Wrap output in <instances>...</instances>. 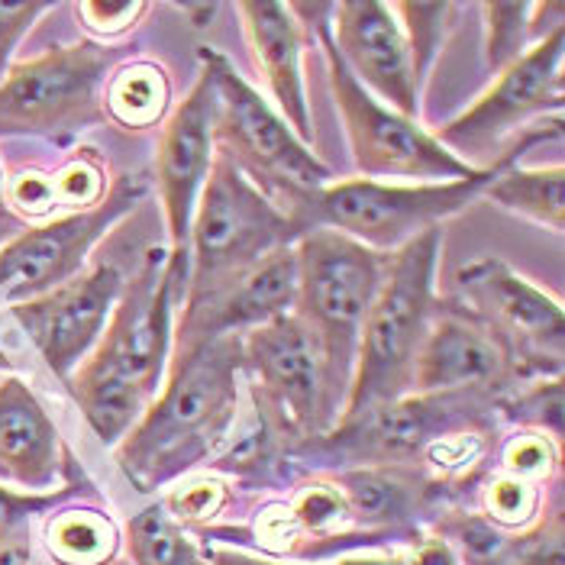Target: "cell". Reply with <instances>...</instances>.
I'll list each match as a JSON object with an SVG mask.
<instances>
[{
  "label": "cell",
  "mask_w": 565,
  "mask_h": 565,
  "mask_svg": "<svg viewBox=\"0 0 565 565\" xmlns=\"http://www.w3.org/2000/svg\"><path fill=\"white\" fill-rule=\"evenodd\" d=\"M188 259L152 249L142 268L124 281L104 337L68 385L87 427L100 443L117 446L159 397L174 349V307L184 298Z\"/></svg>",
  "instance_id": "cell-1"
},
{
  "label": "cell",
  "mask_w": 565,
  "mask_h": 565,
  "mask_svg": "<svg viewBox=\"0 0 565 565\" xmlns=\"http://www.w3.org/2000/svg\"><path fill=\"white\" fill-rule=\"evenodd\" d=\"M243 343L239 337L172 349L169 375L142 420L114 452L136 491L152 494L169 481L211 462L239 411Z\"/></svg>",
  "instance_id": "cell-2"
},
{
  "label": "cell",
  "mask_w": 565,
  "mask_h": 565,
  "mask_svg": "<svg viewBox=\"0 0 565 565\" xmlns=\"http://www.w3.org/2000/svg\"><path fill=\"white\" fill-rule=\"evenodd\" d=\"M563 136V120L540 130L523 132L521 142H514L498 166L479 169L469 178L456 181H430V184H401V181H372V178H352V181H330L317 191H307L288 201V220L295 233L301 236L307 230H330L349 236L375 253H397L411 239L443 230L446 220L462 214L484 188L494 181L511 162H521L526 149H533L543 139Z\"/></svg>",
  "instance_id": "cell-3"
},
{
  "label": "cell",
  "mask_w": 565,
  "mask_h": 565,
  "mask_svg": "<svg viewBox=\"0 0 565 565\" xmlns=\"http://www.w3.org/2000/svg\"><path fill=\"white\" fill-rule=\"evenodd\" d=\"M443 230H430L388 256L379 298L365 317L340 420L407 397L414 365L436 317V262Z\"/></svg>",
  "instance_id": "cell-4"
},
{
  "label": "cell",
  "mask_w": 565,
  "mask_h": 565,
  "mask_svg": "<svg viewBox=\"0 0 565 565\" xmlns=\"http://www.w3.org/2000/svg\"><path fill=\"white\" fill-rule=\"evenodd\" d=\"M295 262L298 295L291 313L313 333L330 394L343 414L359 337L379 298L388 256L330 230H307L295 239Z\"/></svg>",
  "instance_id": "cell-5"
},
{
  "label": "cell",
  "mask_w": 565,
  "mask_h": 565,
  "mask_svg": "<svg viewBox=\"0 0 565 565\" xmlns=\"http://www.w3.org/2000/svg\"><path fill=\"white\" fill-rule=\"evenodd\" d=\"M298 239L288 214L217 149L188 230L181 305L217 295L265 256Z\"/></svg>",
  "instance_id": "cell-6"
},
{
  "label": "cell",
  "mask_w": 565,
  "mask_h": 565,
  "mask_svg": "<svg viewBox=\"0 0 565 565\" xmlns=\"http://www.w3.org/2000/svg\"><path fill=\"white\" fill-rule=\"evenodd\" d=\"M488 411L481 392L407 394L372 407L359 417L337 420L327 434L295 446V456L310 466H401L424 456L436 439L466 434Z\"/></svg>",
  "instance_id": "cell-7"
},
{
  "label": "cell",
  "mask_w": 565,
  "mask_h": 565,
  "mask_svg": "<svg viewBox=\"0 0 565 565\" xmlns=\"http://www.w3.org/2000/svg\"><path fill=\"white\" fill-rule=\"evenodd\" d=\"M201 65H207L217 94V149L256 188L265 181L291 201L298 194L330 184L333 172L313 156L307 142L295 136L259 90L243 75H236V68L220 52L201 49Z\"/></svg>",
  "instance_id": "cell-8"
},
{
  "label": "cell",
  "mask_w": 565,
  "mask_h": 565,
  "mask_svg": "<svg viewBox=\"0 0 565 565\" xmlns=\"http://www.w3.org/2000/svg\"><path fill=\"white\" fill-rule=\"evenodd\" d=\"M317 43L327 55L330 87L337 97V110L347 124L349 149L355 159V169L372 181H397L407 178L414 184L430 181H456L469 178L479 169H469L462 159H456L434 132H427L417 120L404 117L372 97L365 87L352 78L337 45L330 40V23L317 30Z\"/></svg>",
  "instance_id": "cell-9"
},
{
  "label": "cell",
  "mask_w": 565,
  "mask_h": 565,
  "mask_svg": "<svg viewBox=\"0 0 565 565\" xmlns=\"http://www.w3.org/2000/svg\"><path fill=\"white\" fill-rule=\"evenodd\" d=\"M239 343L243 372L256 382V404L278 434H291L305 443L327 434L340 420L320 347L295 313L243 333Z\"/></svg>",
  "instance_id": "cell-10"
},
{
  "label": "cell",
  "mask_w": 565,
  "mask_h": 565,
  "mask_svg": "<svg viewBox=\"0 0 565 565\" xmlns=\"http://www.w3.org/2000/svg\"><path fill=\"white\" fill-rule=\"evenodd\" d=\"M110 55L94 43L49 49L0 82V136H58L100 120L97 90Z\"/></svg>",
  "instance_id": "cell-11"
},
{
  "label": "cell",
  "mask_w": 565,
  "mask_h": 565,
  "mask_svg": "<svg viewBox=\"0 0 565 565\" xmlns=\"http://www.w3.org/2000/svg\"><path fill=\"white\" fill-rule=\"evenodd\" d=\"M142 178H120L100 204L82 214L26 226L0 249V301L26 305L82 275L97 239L142 201Z\"/></svg>",
  "instance_id": "cell-12"
},
{
  "label": "cell",
  "mask_w": 565,
  "mask_h": 565,
  "mask_svg": "<svg viewBox=\"0 0 565 565\" xmlns=\"http://www.w3.org/2000/svg\"><path fill=\"white\" fill-rule=\"evenodd\" d=\"M563 107V30L530 45L514 65L498 72L491 87L456 120H449L436 139L462 159L469 169H479V159L491 156L488 166H498L494 152L508 136L523 130L530 120Z\"/></svg>",
  "instance_id": "cell-13"
},
{
  "label": "cell",
  "mask_w": 565,
  "mask_h": 565,
  "mask_svg": "<svg viewBox=\"0 0 565 565\" xmlns=\"http://www.w3.org/2000/svg\"><path fill=\"white\" fill-rule=\"evenodd\" d=\"M456 285L466 307H472V320L491 333L504 359L518 355L543 379L550 372L556 379L563 375L565 317L553 295L501 259H479L459 268Z\"/></svg>",
  "instance_id": "cell-14"
},
{
  "label": "cell",
  "mask_w": 565,
  "mask_h": 565,
  "mask_svg": "<svg viewBox=\"0 0 565 565\" xmlns=\"http://www.w3.org/2000/svg\"><path fill=\"white\" fill-rule=\"evenodd\" d=\"M124 291L117 265H97L58 285L43 298L13 305L10 313L45 359V365L68 382L107 330V320Z\"/></svg>",
  "instance_id": "cell-15"
},
{
  "label": "cell",
  "mask_w": 565,
  "mask_h": 565,
  "mask_svg": "<svg viewBox=\"0 0 565 565\" xmlns=\"http://www.w3.org/2000/svg\"><path fill=\"white\" fill-rule=\"evenodd\" d=\"M214 120H217L214 78L207 65H201V75L191 87V94L174 107L169 124L162 127L159 152H156V184H159V198L166 211L172 259H184L191 217L217 159Z\"/></svg>",
  "instance_id": "cell-16"
},
{
  "label": "cell",
  "mask_w": 565,
  "mask_h": 565,
  "mask_svg": "<svg viewBox=\"0 0 565 565\" xmlns=\"http://www.w3.org/2000/svg\"><path fill=\"white\" fill-rule=\"evenodd\" d=\"M333 33L343 65L352 78L372 97L392 110L417 120L420 110V82L414 75V58L407 36L394 17L392 3L379 0H343L330 13Z\"/></svg>",
  "instance_id": "cell-17"
},
{
  "label": "cell",
  "mask_w": 565,
  "mask_h": 565,
  "mask_svg": "<svg viewBox=\"0 0 565 565\" xmlns=\"http://www.w3.org/2000/svg\"><path fill=\"white\" fill-rule=\"evenodd\" d=\"M295 295H298V262L291 243L265 256L246 275L220 288L217 295L181 305L184 313L174 333V349L220 340V337H243L256 327L271 323L275 317L291 313Z\"/></svg>",
  "instance_id": "cell-18"
},
{
  "label": "cell",
  "mask_w": 565,
  "mask_h": 565,
  "mask_svg": "<svg viewBox=\"0 0 565 565\" xmlns=\"http://www.w3.org/2000/svg\"><path fill=\"white\" fill-rule=\"evenodd\" d=\"M504 352L472 317L439 313L420 347L411 394L484 392L504 375Z\"/></svg>",
  "instance_id": "cell-19"
},
{
  "label": "cell",
  "mask_w": 565,
  "mask_h": 565,
  "mask_svg": "<svg viewBox=\"0 0 565 565\" xmlns=\"http://www.w3.org/2000/svg\"><path fill=\"white\" fill-rule=\"evenodd\" d=\"M249 36V49L262 72L268 94L278 107V117L295 130V136L310 139V110H307L305 68H301V20L288 3H239L236 7Z\"/></svg>",
  "instance_id": "cell-20"
},
{
  "label": "cell",
  "mask_w": 565,
  "mask_h": 565,
  "mask_svg": "<svg viewBox=\"0 0 565 565\" xmlns=\"http://www.w3.org/2000/svg\"><path fill=\"white\" fill-rule=\"evenodd\" d=\"M0 476L30 494L55 491L62 476V439L23 379H0Z\"/></svg>",
  "instance_id": "cell-21"
},
{
  "label": "cell",
  "mask_w": 565,
  "mask_h": 565,
  "mask_svg": "<svg viewBox=\"0 0 565 565\" xmlns=\"http://www.w3.org/2000/svg\"><path fill=\"white\" fill-rule=\"evenodd\" d=\"M340 491L349 508L352 523L365 530L369 536L382 540H417V518L427 508V488H420L417 479L404 476L401 469L388 466H362L340 472Z\"/></svg>",
  "instance_id": "cell-22"
},
{
  "label": "cell",
  "mask_w": 565,
  "mask_h": 565,
  "mask_svg": "<svg viewBox=\"0 0 565 565\" xmlns=\"http://www.w3.org/2000/svg\"><path fill=\"white\" fill-rule=\"evenodd\" d=\"M484 198L508 214L530 220L536 226L553 230L556 236L565 230V172L556 169H521L518 162L504 166L494 181L484 188Z\"/></svg>",
  "instance_id": "cell-23"
},
{
  "label": "cell",
  "mask_w": 565,
  "mask_h": 565,
  "mask_svg": "<svg viewBox=\"0 0 565 565\" xmlns=\"http://www.w3.org/2000/svg\"><path fill=\"white\" fill-rule=\"evenodd\" d=\"M43 536L49 556L58 565H107L120 550V530L100 508L52 511Z\"/></svg>",
  "instance_id": "cell-24"
},
{
  "label": "cell",
  "mask_w": 565,
  "mask_h": 565,
  "mask_svg": "<svg viewBox=\"0 0 565 565\" xmlns=\"http://www.w3.org/2000/svg\"><path fill=\"white\" fill-rule=\"evenodd\" d=\"M127 553L132 565H211L207 550L172 521L162 501L136 511L127 523Z\"/></svg>",
  "instance_id": "cell-25"
},
{
  "label": "cell",
  "mask_w": 565,
  "mask_h": 565,
  "mask_svg": "<svg viewBox=\"0 0 565 565\" xmlns=\"http://www.w3.org/2000/svg\"><path fill=\"white\" fill-rule=\"evenodd\" d=\"M107 114L130 130H146L162 120L169 107V78L159 65L136 62L120 68L104 94Z\"/></svg>",
  "instance_id": "cell-26"
},
{
  "label": "cell",
  "mask_w": 565,
  "mask_h": 565,
  "mask_svg": "<svg viewBox=\"0 0 565 565\" xmlns=\"http://www.w3.org/2000/svg\"><path fill=\"white\" fill-rule=\"evenodd\" d=\"M394 17H401V30L411 45V58H414V75L424 85L430 65H434L436 52L443 49L446 30L452 13L459 10L456 3H392Z\"/></svg>",
  "instance_id": "cell-27"
},
{
  "label": "cell",
  "mask_w": 565,
  "mask_h": 565,
  "mask_svg": "<svg viewBox=\"0 0 565 565\" xmlns=\"http://www.w3.org/2000/svg\"><path fill=\"white\" fill-rule=\"evenodd\" d=\"M533 3H481L484 13V55L491 72H504L514 65L533 43L530 30Z\"/></svg>",
  "instance_id": "cell-28"
},
{
  "label": "cell",
  "mask_w": 565,
  "mask_h": 565,
  "mask_svg": "<svg viewBox=\"0 0 565 565\" xmlns=\"http://www.w3.org/2000/svg\"><path fill=\"white\" fill-rule=\"evenodd\" d=\"M285 508H288L291 521L298 526V533H313V536H323V540H340L333 530L352 523L347 501H343V491H340L337 481H310V484L295 491L291 504H285ZM337 546L347 550L343 540Z\"/></svg>",
  "instance_id": "cell-29"
},
{
  "label": "cell",
  "mask_w": 565,
  "mask_h": 565,
  "mask_svg": "<svg viewBox=\"0 0 565 565\" xmlns=\"http://www.w3.org/2000/svg\"><path fill=\"white\" fill-rule=\"evenodd\" d=\"M481 508H484V521L501 526H526L540 511V491L533 481L514 479L508 472L488 479L481 488Z\"/></svg>",
  "instance_id": "cell-30"
},
{
  "label": "cell",
  "mask_w": 565,
  "mask_h": 565,
  "mask_svg": "<svg viewBox=\"0 0 565 565\" xmlns=\"http://www.w3.org/2000/svg\"><path fill=\"white\" fill-rule=\"evenodd\" d=\"M504 407L533 434L553 436V439L563 436V379H550V382L543 379Z\"/></svg>",
  "instance_id": "cell-31"
},
{
  "label": "cell",
  "mask_w": 565,
  "mask_h": 565,
  "mask_svg": "<svg viewBox=\"0 0 565 565\" xmlns=\"http://www.w3.org/2000/svg\"><path fill=\"white\" fill-rule=\"evenodd\" d=\"M162 508L181 526H204L226 508V484H220L217 479L181 481L162 498Z\"/></svg>",
  "instance_id": "cell-32"
},
{
  "label": "cell",
  "mask_w": 565,
  "mask_h": 565,
  "mask_svg": "<svg viewBox=\"0 0 565 565\" xmlns=\"http://www.w3.org/2000/svg\"><path fill=\"white\" fill-rule=\"evenodd\" d=\"M52 184L58 207H75V214L90 211L94 204L104 201V169L90 156L72 159L62 172L52 174Z\"/></svg>",
  "instance_id": "cell-33"
},
{
  "label": "cell",
  "mask_w": 565,
  "mask_h": 565,
  "mask_svg": "<svg viewBox=\"0 0 565 565\" xmlns=\"http://www.w3.org/2000/svg\"><path fill=\"white\" fill-rule=\"evenodd\" d=\"M78 494V484H65L58 491H45V494H30V491H10L0 488V543L23 533L30 518L55 511L58 504H65L68 498Z\"/></svg>",
  "instance_id": "cell-34"
},
{
  "label": "cell",
  "mask_w": 565,
  "mask_h": 565,
  "mask_svg": "<svg viewBox=\"0 0 565 565\" xmlns=\"http://www.w3.org/2000/svg\"><path fill=\"white\" fill-rule=\"evenodd\" d=\"M559 456L553 449V439L543 434H523L511 439V446L504 449V472L523 481L546 479L556 469Z\"/></svg>",
  "instance_id": "cell-35"
},
{
  "label": "cell",
  "mask_w": 565,
  "mask_h": 565,
  "mask_svg": "<svg viewBox=\"0 0 565 565\" xmlns=\"http://www.w3.org/2000/svg\"><path fill=\"white\" fill-rule=\"evenodd\" d=\"M52 10V3H0V82L10 68V55L17 43L33 30V23Z\"/></svg>",
  "instance_id": "cell-36"
},
{
  "label": "cell",
  "mask_w": 565,
  "mask_h": 565,
  "mask_svg": "<svg viewBox=\"0 0 565 565\" xmlns=\"http://www.w3.org/2000/svg\"><path fill=\"white\" fill-rule=\"evenodd\" d=\"M142 3H78V13L87 20V26L100 36H117L130 30L132 20L142 13Z\"/></svg>",
  "instance_id": "cell-37"
},
{
  "label": "cell",
  "mask_w": 565,
  "mask_h": 565,
  "mask_svg": "<svg viewBox=\"0 0 565 565\" xmlns=\"http://www.w3.org/2000/svg\"><path fill=\"white\" fill-rule=\"evenodd\" d=\"M207 559H211V565H288L265 559V556H249L243 550H230V546H220V543L207 546Z\"/></svg>",
  "instance_id": "cell-38"
},
{
  "label": "cell",
  "mask_w": 565,
  "mask_h": 565,
  "mask_svg": "<svg viewBox=\"0 0 565 565\" xmlns=\"http://www.w3.org/2000/svg\"><path fill=\"white\" fill-rule=\"evenodd\" d=\"M0 565H33V543L26 530L0 543Z\"/></svg>",
  "instance_id": "cell-39"
},
{
  "label": "cell",
  "mask_w": 565,
  "mask_h": 565,
  "mask_svg": "<svg viewBox=\"0 0 565 565\" xmlns=\"http://www.w3.org/2000/svg\"><path fill=\"white\" fill-rule=\"evenodd\" d=\"M23 230H26V223L10 211V201H7V178H3V169H0V249H3L13 236H20Z\"/></svg>",
  "instance_id": "cell-40"
},
{
  "label": "cell",
  "mask_w": 565,
  "mask_h": 565,
  "mask_svg": "<svg viewBox=\"0 0 565 565\" xmlns=\"http://www.w3.org/2000/svg\"><path fill=\"white\" fill-rule=\"evenodd\" d=\"M337 565H404V556H388V559H375V556H349Z\"/></svg>",
  "instance_id": "cell-41"
},
{
  "label": "cell",
  "mask_w": 565,
  "mask_h": 565,
  "mask_svg": "<svg viewBox=\"0 0 565 565\" xmlns=\"http://www.w3.org/2000/svg\"><path fill=\"white\" fill-rule=\"evenodd\" d=\"M107 565H127V563H117V559H114V563H107Z\"/></svg>",
  "instance_id": "cell-42"
}]
</instances>
